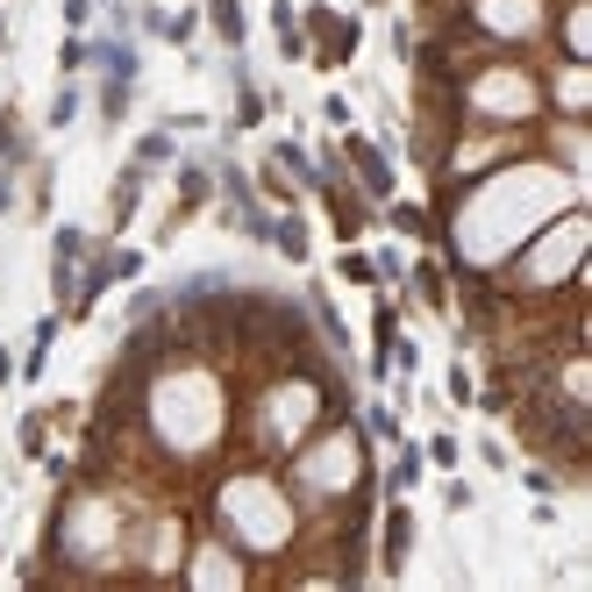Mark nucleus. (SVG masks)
<instances>
[{"label":"nucleus","instance_id":"f257e3e1","mask_svg":"<svg viewBox=\"0 0 592 592\" xmlns=\"http://www.w3.org/2000/svg\"><path fill=\"white\" fill-rule=\"evenodd\" d=\"M215 507H221V522H229V542H250V550H286L293 528H300L286 486L265 478V472H236L215 492Z\"/></svg>","mask_w":592,"mask_h":592},{"label":"nucleus","instance_id":"f03ea898","mask_svg":"<svg viewBox=\"0 0 592 592\" xmlns=\"http://www.w3.org/2000/svg\"><path fill=\"white\" fill-rule=\"evenodd\" d=\"M336 165L350 171V186L364 193L372 207H386L392 193H400V179H392V157L378 151L372 136H357V129H343V151H336Z\"/></svg>","mask_w":592,"mask_h":592},{"label":"nucleus","instance_id":"7ed1b4c3","mask_svg":"<svg viewBox=\"0 0 592 592\" xmlns=\"http://www.w3.org/2000/svg\"><path fill=\"white\" fill-rule=\"evenodd\" d=\"M307 51H314V65L322 72H336V65H350V51H357V22L350 15H336V8H329V0H314V8H307Z\"/></svg>","mask_w":592,"mask_h":592},{"label":"nucleus","instance_id":"20e7f679","mask_svg":"<svg viewBox=\"0 0 592 592\" xmlns=\"http://www.w3.org/2000/svg\"><path fill=\"white\" fill-rule=\"evenodd\" d=\"M215 201V171L201 165V157H179V171H171V215H165V236H179L201 207Z\"/></svg>","mask_w":592,"mask_h":592},{"label":"nucleus","instance_id":"39448f33","mask_svg":"<svg viewBox=\"0 0 592 592\" xmlns=\"http://www.w3.org/2000/svg\"><path fill=\"white\" fill-rule=\"evenodd\" d=\"M86 257H93L86 229H72V221H65V229L51 236V293H57V307L72 300V286H79V265H86Z\"/></svg>","mask_w":592,"mask_h":592},{"label":"nucleus","instance_id":"423d86ee","mask_svg":"<svg viewBox=\"0 0 592 592\" xmlns=\"http://www.w3.org/2000/svg\"><path fill=\"white\" fill-rule=\"evenodd\" d=\"M143 186H151V165H136V157H129V165L115 171V186H107V229H115V236L136 221V207H143Z\"/></svg>","mask_w":592,"mask_h":592},{"label":"nucleus","instance_id":"0eeeda50","mask_svg":"<svg viewBox=\"0 0 592 592\" xmlns=\"http://www.w3.org/2000/svg\"><path fill=\"white\" fill-rule=\"evenodd\" d=\"M542 101H557V115H564V121H578V115H585V57H564V65H557V79L542 86Z\"/></svg>","mask_w":592,"mask_h":592},{"label":"nucleus","instance_id":"6e6552de","mask_svg":"<svg viewBox=\"0 0 592 592\" xmlns=\"http://www.w3.org/2000/svg\"><path fill=\"white\" fill-rule=\"evenodd\" d=\"M186 578H201V585H243V564L221 550V542H201L193 550V564H186Z\"/></svg>","mask_w":592,"mask_h":592},{"label":"nucleus","instance_id":"1a4fd4ad","mask_svg":"<svg viewBox=\"0 0 592 592\" xmlns=\"http://www.w3.org/2000/svg\"><path fill=\"white\" fill-rule=\"evenodd\" d=\"M0 165H8V171L36 165V143H29V129H22V107L15 101L0 107Z\"/></svg>","mask_w":592,"mask_h":592},{"label":"nucleus","instance_id":"9d476101","mask_svg":"<svg viewBox=\"0 0 592 592\" xmlns=\"http://www.w3.org/2000/svg\"><path fill=\"white\" fill-rule=\"evenodd\" d=\"M265 243L286 257V265H307V250H314V236H307V221L293 215V207H286V215H271V236Z\"/></svg>","mask_w":592,"mask_h":592},{"label":"nucleus","instance_id":"9b49d317","mask_svg":"<svg viewBox=\"0 0 592 592\" xmlns=\"http://www.w3.org/2000/svg\"><path fill=\"white\" fill-rule=\"evenodd\" d=\"M407 550H414V514H407L400 507V500H392V507H386V557H378V571H400V564H407Z\"/></svg>","mask_w":592,"mask_h":592},{"label":"nucleus","instance_id":"f8f14e48","mask_svg":"<svg viewBox=\"0 0 592 592\" xmlns=\"http://www.w3.org/2000/svg\"><path fill=\"white\" fill-rule=\"evenodd\" d=\"M592 0H564V15H557V43H564V57H585L592 51Z\"/></svg>","mask_w":592,"mask_h":592},{"label":"nucleus","instance_id":"ddd939ff","mask_svg":"<svg viewBox=\"0 0 592 592\" xmlns=\"http://www.w3.org/2000/svg\"><path fill=\"white\" fill-rule=\"evenodd\" d=\"M414 300H422L428 314H450V271H442L436 257H422V265H414Z\"/></svg>","mask_w":592,"mask_h":592},{"label":"nucleus","instance_id":"4468645a","mask_svg":"<svg viewBox=\"0 0 592 592\" xmlns=\"http://www.w3.org/2000/svg\"><path fill=\"white\" fill-rule=\"evenodd\" d=\"M422 472H428L422 442H400V450H392V472H386V492H392V500H400V492H414V486H422Z\"/></svg>","mask_w":592,"mask_h":592},{"label":"nucleus","instance_id":"2eb2a0df","mask_svg":"<svg viewBox=\"0 0 592 592\" xmlns=\"http://www.w3.org/2000/svg\"><path fill=\"white\" fill-rule=\"evenodd\" d=\"M207 29H215L229 51H243V36H250V22H243V0H207Z\"/></svg>","mask_w":592,"mask_h":592},{"label":"nucleus","instance_id":"dca6fc26","mask_svg":"<svg viewBox=\"0 0 592 592\" xmlns=\"http://www.w3.org/2000/svg\"><path fill=\"white\" fill-rule=\"evenodd\" d=\"M386 221L400 229V236H422V243H436V236H442L436 215H428V207H414V201H386Z\"/></svg>","mask_w":592,"mask_h":592},{"label":"nucleus","instance_id":"f3484780","mask_svg":"<svg viewBox=\"0 0 592 592\" xmlns=\"http://www.w3.org/2000/svg\"><path fill=\"white\" fill-rule=\"evenodd\" d=\"M179 157V129H151V136H136V165H171Z\"/></svg>","mask_w":592,"mask_h":592},{"label":"nucleus","instance_id":"a211bd4d","mask_svg":"<svg viewBox=\"0 0 592 592\" xmlns=\"http://www.w3.org/2000/svg\"><path fill=\"white\" fill-rule=\"evenodd\" d=\"M51 343H57V314H43V322H36V336H29V357H22V378H43Z\"/></svg>","mask_w":592,"mask_h":592},{"label":"nucleus","instance_id":"6ab92c4d","mask_svg":"<svg viewBox=\"0 0 592 592\" xmlns=\"http://www.w3.org/2000/svg\"><path fill=\"white\" fill-rule=\"evenodd\" d=\"M257 186H265V201H271V207H293V201H300V186L286 179V165H279V157H265V171H257Z\"/></svg>","mask_w":592,"mask_h":592},{"label":"nucleus","instance_id":"aec40b11","mask_svg":"<svg viewBox=\"0 0 592 592\" xmlns=\"http://www.w3.org/2000/svg\"><path fill=\"white\" fill-rule=\"evenodd\" d=\"M229 79H236V129H257V121H265V93L243 79V65L229 72Z\"/></svg>","mask_w":592,"mask_h":592},{"label":"nucleus","instance_id":"412c9836","mask_svg":"<svg viewBox=\"0 0 592 592\" xmlns=\"http://www.w3.org/2000/svg\"><path fill=\"white\" fill-rule=\"evenodd\" d=\"M129 101H136V86H129V79H101V121H107V129L129 115Z\"/></svg>","mask_w":592,"mask_h":592},{"label":"nucleus","instance_id":"4be33fe9","mask_svg":"<svg viewBox=\"0 0 592 592\" xmlns=\"http://www.w3.org/2000/svg\"><path fill=\"white\" fill-rule=\"evenodd\" d=\"M336 279H343V286H378V265L364 250H343L336 257Z\"/></svg>","mask_w":592,"mask_h":592},{"label":"nucleus","instance_id":"5701e85b","mask_svg":"<svg viewBox=\"0 0 592 592\" xmlns=\"http://www.w3.org/2000/svg\"><path fill=\"white\" fill-rule=\"evenodd\" d=\"M72 121H79V79L57 86V101H51V115H43V129H72Z\"/></svg>","mask_w":592,"mask_h":592},{"label":"nucleus","instance_id":"b1692460","mask_svg":"<svg viewBox=\"0 0 592 592\" xmlns=\"http://www.w3.org/2000/svg\"><path fill=\"white\" fill-rule=\"evenodd\" d=\"M364 436H378V442H400V414H392L386 400H372V407H364Z\"/></svg>","mask_w":592,"mask_h":592},{"label":"nucleus","instance_id":"393cba45","mask_svg":"<svg viewBox=\"0 0 592 592\" xmlns=\"http://www.w3.org/2000/svg\"><path fill=\"white\" fill-rule=\"evenodd\" d=\"M43 436H51V414H22V428H15L22 458H43Z\"/></svg>","mask_w":592,"mask_h":592},{"label":"nucleus","instance_id":"a878e982","mask_svg":"<svg viewBox=\"0 0 592 592\" xmlns=\"http://www.w3.org/2000/svg\"><path fill=\"white\" fill-rule=\"evenodd\" d=\"M422 458L436 464V472H458V458H464V450H458V436H428V450H422Z\"/></svg>","mask_w":592,"mask_h":592},{"label":"nucleus","instance_id":"bb28decb","mask_svg":"<svg viewBox=\"0 0 592 592\" xmlns=\"http://www.w3.org/2000/svg\"><path fill=\"white\" fill-rule=\"evenodd\" d=\"M450 400H458V407H478V378H472V364H450Z\"/></svg>","mask_w":592,"mask_h":592},{"label":"nucleus","instance_id":"cd10ccee","mask_svg":"<svg viewBox=\"0 0 592 592\" xmlns=\"http://www.w3.org/2000/svg\"><path fill=\"white\" fill-rule=\"evenodd\" d=\"M522 486H528V492H542V500H550V492H557L564 478L550 472V464H528V472H522Z\"/></svg>","mask_w":592,"mask_h":592},{"label":"nucleus","instance_id":"c85d7f7f","mask_svg":"<svg viewBox=\"0 0 592 592\" xmlns=\"http://www.w3.org/2000/svg\"><path fill=\"white\" fill-rule=\"evenodd\" d=\"M93 8H101V0H65V29H93Z\"/></svg>","mask_w":592,"mask_h":592},{"label":"nucleus","instance_id":"c756f323","mask_svg":"<svg viewBox=\"0 0 592 592\" xmlns=\"http://www.w3.org/2000/svg\"><path fill=\"white\" fill-rule=\"evenodd\" d=\"M322 115L336 121V129H350V101H343V93H329V101H322Z\"/></svg>","mask_w":592,"mask_h":592},{"label":"nucleus","instance_id":"7c9ffc66","mask_svg":"<svg viewBox=\"0 0 592 592\" xmlns=\"http://www.w3.org/2000/svg\"><path fill=\"white\" fill-rule=\"evenodd\" d=\"M15 386V350H8V343H0V392Z\"/></svg>","mask_w":592,"mask_h":592},{"label":"nucleus","instance_id":"2f4dec72","mask_svg":"<svg viewBox=\"0 0 592 592\" xmlns=\"http://www.w3.org/2000/svg\"><path fill=\"white\" fill-rule=\"evenodd\" d=\"M0 51H8V22H0Z\"/></svg>","mask_w":592,"mask_h":592},{"label":"nucleus","instance_id":"473e14b6","mask_svg":"<svg viewBox=\"0 0 592 592\" xmlns=\"http://www.w3.org/2000/svg\"><path fill=\"white\" fill-rule=\"evenodd\" d=\"M372 8H378V0H372Z\"/></svg>","mask_w":592,"mask_h":592}]
</instances>
